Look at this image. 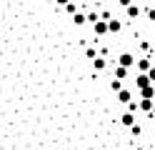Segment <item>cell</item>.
<instances>
[{"label":"cell","instance_id":"obj_17","mask_svg":"<svg viewBox=\"0 0 155 150\" xmlns=\"http://www.w3.org/2000/svg\"><path fill=\"white\" fill-rule=\"evenodd\" d=\"M85 55H88V60H93L95 58V48H88V50H85Z\"/></svg>","mask_w":155,"mask_h":150},{"label":"cell","instance_id":"obj_18","mask_svg":"<svg viewBox=\"0 0 155 150\" xmlns=\"http://www.w3.org/2000/svg\"><path fill=\"white\" fill-rule=\"evenodd\" d=\"M68 3H70V0H55V5H60V8H65Z\"/></svg>","mask_w":155,"mask_h":150},{"label":"cell","instance_id":"obj_10","mask_svg":"<svg viewBox=\"0 0 155 150\" xmlns=\"http://www.w3.org/2000/svg\"><path fill=\"white\" fill-rule=\"evenodd\" d=\"M140 95H143V100H153V98H155V88H153V85L143 88V90H140Z\"/></svg>","mask_w":155,"mask_h":150},{"label":"cell","instance_id":"obj_13","mask_svg":"<svg viewBox=\"0 0 155 150\" xmlns=\"http://www.w3.org/2000/svg\"><path fill=\"white\" fill-rule=\"evenodd\" d=\"M138 108H140V110H145V113H150V110H153V100H140Z\"/></svg>","mask_w":155,"mask_h":150},{"label":"cell","instance_id":"obj_6","mask_svg":"<svg viewBox=\"0 0 155 150\" xmlns=\"http://www.w3.org/2000/svg\"><path fill=\"white\" fill-rule=\"evenodd\" d=\"M105 65H108V60H105V58H100V55H95V58H93V68H95V73L105 70Z\"/></svg>","mask_w":155,"mask_h":150},{"label":"cell","instance_id":"obj_1","mask_svg":"<svg viewBox=\"0 0 155 150\" xmlns=\"http://www.w3.org/2000/svg\"><path fill=\"white\" fill-rule=\"evenodd\" d=\"M118 65L125 68V70H130V68L135 65V55H133V53H120V55H118Z\"/></svg>","mask_w":155,"mask_h":150},{"label":"cell","instance_id":"obj_14","mask_svg":"<svg viewBox=\"0 0 155 150\" xmlns=\"http://www.w3.org/2000/svg\"><path fill=\"white\" fill-rule=\"evenodd\" d=\"M110 90H113V93H118V90H123V83H120V80H110Z\"/></svg>","mask_w":155,"mask_h":150},{"label":"cell","instance_id":"obj_16","mask_svg":"<svg viewBox=\"0 0 155 150\" xmlns=\"http://www.w3.org/2000/svg\"><path fill=\"white\" fill-rule=\"evenodd\" d=\"M135 110H138V103H135V100H130V103H128V113L135 115Z\"/></svg>","mask_w":155,"mask_h":150},{"label":"cell","instance_id":"obj_5","mask_svg":"<svg viewBox=\"0 0 155 150\" xmlns=\"http://www.w3.org/2000/svg\"><path fill=\"white\" fill-rule=\"evenodd\" d=\"M135 85L143 90V88H148V85H153V83H150V78L145 75V73H138V78H135Z\"/></svg>","mask_w":155,"mask_h":150},{"label":"cell","instance_id":"obj_3","mask_svg":"<svg viewBox=\"0 0 155 150\" xmlns=\"http://www.w3.org/2000/svg\"><path fill=\"white\" fill-rule=\"evenodd\" d=\"M105 25H108V33H120V28H123V23H120V20H115V18L105 20Z\"/></svg>","mask_w":155,"mask_h":150},{"label":"cell","instance_id":"obj_11","mask_svg":"<svg viewBox=\"0 0 155 150\" xmlns=\"http://www.w3.org/2000/svg\"><path fill=\"white\" fill-rule=\"evenodd\" d=\"M128 78V70L120 68V65H115V80H125Z\"/></svg>","mask_w":155,"mask_h":150},{"label":"cell","instance_id":"obj_12","mask_svg":"<svg viewBox=\"0 0 155 150\" xmlns=\"http://www.w3.org/2000/svg\"><path fill=\"white\" fill-rule=\"evenodd\" d=\"M73 23H75V25H85V13H80V10H78V13L73 15Z\"/></svg>","mask_w":155,"mask_h":150},{"label":"cell","instance_id":"obj_7","mask_svg":"<svg viewBox=\"0 0 155 150\" xmlns=\"http://www.w3.org/2000/svg\"><path fill=\"white\" fill-rule=\"evenodd\" d=\"M118 100H120V103H125V105H128L130 103V100H133V93H130V90H118Z\"/></svg>","mask_w":155,"mask_h":150},{"label":"cell","instance_id":"obj_9","mask_svg":"<svg viewBox=\"0 0 155 150\" xmlns=\"http://www.w3.org/2000/svg\"><path fill=\"white\" fill-rule=\"evenodd\" d=\"M125 15H128V18H135V20H138V15H140V8L130 3L128 8H125Z\"/></svg>","mask_w":155,"mask_h":150},{"label":"cell","instance_id":"obj_15","mask_svg":"<svg viewBox=\"0 0 155 150\" xmlns=\"http://www.w3.org/2000/svg\"><path fill=\"white\" fill-rule=\"evenodd\" d=\"M65 13H68V15H75V13H78V5L73 3V0H70L68 5H65Z\"/></svg>","mask_w":155,"mask_h":150},{"label":"cell","instance_id":"obj_4","mask_svg":"<svg viewBox=\"0 0 155 150\" xmlns=\"http://www.w3.org/2000/svg\"><path fill=\"white\" fill-rule=\"evenodd\" d=\"M135 65H138L140 73H148V70L153 68V60H150V58H143V60H135Z\"/></svg>","mask_w":155,"mask_h":150},{"label":"cell","instance_id":"obj_19","mask_svg":"<svg viewBox=\"0 0 155 150\" xmlns=\"http://www.w3.org/2000/svg\"><path fill=\"white\" fill-rule=\"evenodd\" d=\"M118 3H120V5H123V8H128V5H130V3H133V0H118Z\"/></svg>","mask_w":155,"mask_h":150},{"label":"cell","instance_id":"obj_8","mask_svg":"<svg viewBox=\"0 0 155 150\" xmlns=\"http://www.w3.org/2000/svg\"><path fill=\"white\" fill-rule=\"evenodd\" d=\"M120 123H123L125 128H133V125H135V115H133V113H123Z\"/></svg>","mask_w":155,"mask_h":150},{"label":"cell","instance_id":"obj_2","mask_svg":"<svg viewBox=\"0 0 155 150\" xmlns=\"http://www.w3.org/2000/svg\"><path fill=\"white\" fill-rule=\"evenodd\" d=\"M93 30H95V35H98V38L108 35V25H105V20H95V23H93Z\"/></svg>","mask_w":155,"mask_h":150},{"label":"cell","instance_id":"obj_20","mask_svg":"<svg viewBox=\"0 0 155 150\" xmlns=\"http://www.w3.org/2000/svg\"><path fill=\"white\" fill-rule=\"evenodd\" d=\"M133 150H145V148H133Z\"/></svg>","mask_w":155,"mask_h":150}]
</instances>
